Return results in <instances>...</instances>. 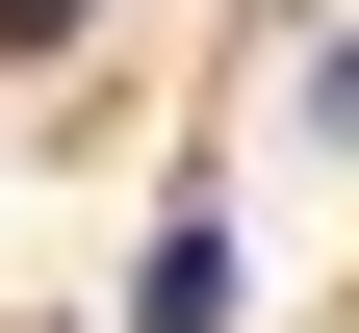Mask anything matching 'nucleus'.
I'll return each instance as SVG.
<instances>
[{
	"label": "nucleus",
	"mask_w": 359,
	"mask_h": 333,
	"mask_svg": "<svg viewBox=\"0 0 359 333\" xmlns=\"http://www.w3.org/2000/svg\"><path fill=\"white\" fill-rule=\"evenodd\" d=\"M128 333H231V205H180L154 257H128Z\"/></svg>",
	"instance_id": "f257e3e1"
},
{
	"label": "nucleus",
	"mask_w": 359,
	"mask_h": 333,
	"mask_svg": "<svg viewBox=\"0 0 359 333\" xmlns=\"http://www.w3.org/2000/svg\"><path fill=\"white\" fill-rule=\"evenodd\" d=\"M77 26H103V0H0V52H77Z\"/></svg>",
	"instance_id": "f03ea898"
}]
</instances>
